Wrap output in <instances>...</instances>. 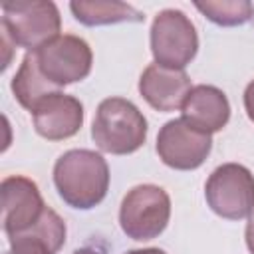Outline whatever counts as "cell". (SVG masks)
Here are the masks:
<instances>
[{
    "label": "cell",
    "instance_id": "6da1fadb",
    "mask_svg": "<svg viewBox=\"0 0 254 254\" xmlns=\"http://www.w3.org/2000/svg\"><path fill=\"white\" fill-rule=\"evenodd\" d=\"M54 185L65 204L77 210H89L107 194V161L89 149H69L54 165Z\"/></svg>",
    "mask_w": 254,
    "mask_h": 254
},
{
    "label": "cell",
    "instance_id": "7a4b0ae2",
    "mask_svg": "<svg viewBox=\"0 0 254 254\" xmlns=\"http://www.w3.org/2000/svg\"><path fill=\"white\" fill-rule=\"evenodd\" d=\"M147 131V119L135 103L123 97H107L97 105L91 139L103 153L131 155L145 145Z\"/></svg>",
    "mask_w": 254,
    "mask_h": 254
},
{
    "label": "cell",
    "instance_id": "3957f363",
    "mask_svg": "<svg viewBox=\"0 0 254 254\" xmlns=\"http://www.w3.org/2000/svg\"><path fill=\"white\" fill-rule=\"evenodd\" d=\"M60 28V10L50 0H14L2 4L0 30H4L16 46L28 52H36L58 38Z\"/></svg>",
    "mask_w": 254,
    "mask_h": 254
},
{
    "label": "cell",
    "instance_id": "277c9868",
    "mask_svg": "<svg viewBox=\"0 0 254 254\" xmlns=\"http://www.w3.org/2000/svg\"><path fill=\"white\" fill-rule=\"evenodd\" d=\"M151 54L155 64L169 69H185L198 52V34L183 10H161L151 24Z\"/></svg>",
    "mask_w": 254,
    "mask_h": 254
},
{
    "label": "cell",
    "instance_id": "5b68a950",
    "mask_svg": "<svg viewBox=\"0 0 254 254\" xmlns=\"http://www.w3.org/2000/svg\"><path fill=\"white\" fill-rule=\"evenodd\" d=\"M171 198L157 185H137L121 200L119 226L131 240H153L167 228Z\"/></svg>",
    "mask_w": 254,
    "mask_h": 254
},
{
    "label": "cell",
    "instance_id": "8992f818",
    "mask_svg": "<svg viewBox=\"0 0 254 254\" xmlns=\"http://www.w3.org/2000/svg\"><path fill=\"white\" fill-rule=\"evenodd\" d=\"M204 196L214 214L242 220L254 214V175L238 163L216 167L204 185Z\"/></svg>",
    "mask_w": 254,
    "mask_h": 254
},
{
    "label": "cell",
    "instance_id": "52a82bcc",
    "mask_svg": "<svg viewBox=\"0 0 254 254\" xmlns=\"http://www.w3.org/2000/svg\"><path fill=\"white\" fill-rule=\"evenodd\" d=\"M40 71L60 89L89 75L93 54L89 44L73 34H60L34 52Z\"/></svg>",
    "mask_w": 254,
    "mask_h": 254
},
{
    "label": "cell",
    "instance_id": "ba28073f",
    "mask_svg": "<svg viewBox=\"0 0 254 254\" xmlns=\"http://www.w3.org/2000/svg\"><path fill=\"white\" fill-rule=\"evenodd\" d=\"M157 155L159 159L177 171L198 169L212 149V139L187 125L183 119L167 121L157 135Z\"/></svg>",
    "mask_w": 254,
    "mask_h": 254
},
{
    "label": "cell",
    "instance_id": "9c48e42d",
    "mask_svg": "<svg viewBox=\"0 0 254 254\" xmlns=\"http://www.w3.org/2000/svg\"><path fill=\"white\" fill-rule=\"evenodd\" d=\"M2 194V228L8 236L30 230L48 208L38 185L22 175L6 177L0 183Z\"/></svg>",
    "mask_w": 254,
    "mask_h": 254
},
{
    "label": "cell",
    "instance_id": "30bf717a",
    "mask_svg": "<svg viewBox=\"0 0 254 254\" xmlns=\"http://www.w3.org/2000/svg\"><path fill=\"white\" fill-rule=\"evenodd\" d=\"M34 129L48 141H64L73 137L83 125V105L77 97L64 91L44 97L34 109Z\"/></svg>",
    "mask_w": 254,
    "mask_h": 254
},
{
    "label": "cell",
    "instance_id": "8fae6325",
    "mask_svg": "<svg viewBox=\"0 0 254 254\" xmlns=\"http://www.w3.org/2000/svg\"><path fill=\"white\" fill-rule=\"evenodd\" d=\"M190 89V77L185 73V69H169L159 64H151L139 77L141 97L153 109L163 113L183 107Z\"/></svg>",
    "mask_w": 254,
    "mask_h": 254
},
{
    "label": "cell",
    "instance_id": "7c38bea8",
    "mask_svg": "<svg viewBox=\"0 0 254 254\" xmlns=\"http://www.w3.org/2000/svg\"><path fill=\"white\" fill-rule=\"evenodd\" d=\"M181 111H183L181 119L187 125L206 135L222 131L230 119V103L226 93L214 85H204V83L194 85L189 91Z\"/></svg>",
    "mask_w": 254,
    "mask_h": 254
},
{
    "label": "cell",
    "instance_id": "4fadbf2b",
    "mask_svg": "<svg viewBox=\"0 0 254 254\" xmlns=\"http://www.w3.org/2000/svg\"><path fill=\"white\" fill-rule=\"evenodd\" d=\"M60 87L54 85L42 71L36 60L34 52H28L16 71V75L12 77V93L16 97V101L28 109L32 113V109L48 95L58 93Z\"/></svg>",
    "mask_w": 254,
    "mask_h": 254
},
{
    "label": "cell",
    "instance_id": "5bb4252c",
    "mask_svg": "<svg viewBox=\"0 0 254 254\" xmlns=\"http://www.w3.org/2000/svg\"><path fill=\"white\" fill-rule=\"evenodd\" d=\"M73 18L83 26H109L119 22H143L145 16L131 4L119 0H73L69 2Z\"/></svg>",
    "mask_w": 254,
    "mask_h": 254
},
{
    "label": "cell",
    "instance_id": "9a60e30c",
    "mask_svg": "<svg viewBox=\"0 0 254 254\" xmlns=\"http://www.w3.org/2000/svg\"><path fill=\"white\" fill-rule=\"evenodd\" d=\"M194 8L216 26H242L254 16V6L248 0H206L194 2Z\"/></svg>",
    "mask_w": 254,
    "mask_h": 254
},
{
    "label": "cell",
    "instance_id": "2e32d148",
    "mask_svg": "<svg viewBox=\"0 0 254 254\" xmlns=\"http://www.w3.org/2000/svg\"><path fill=\"white\" fill-rule=\"evenodd\" d=\"M10 250L4 254H54L42 240L32 236H10Z\"/></svg>",
    "mask_w": 254,
    "mask_h": 254
},
{
    "label": "cell",
    "instance_id": "e0dca14e",
    "mask_svg": "<svg viewBox=\"0 0 254 254\" xmlns=\"http://www.w3.org/2000/svg\"><path fill=\"white\" fill-rule=\"evenodd\" d=\"M244 109H246L248 119L254 123V79L244 89Z\"/></svg>",
    "mask_w": 254,
    "mask_h": 254
},
{
    "label": "cell",
    "instance_id": "ac0fdd59",
    "mask_svg": "<svg viewBox=\"0 0 254 254\" xmlns=\"http://www.w3.org/2000/svg\"><path fill=\"white\" fill-rule=\"evenodd\" d=\"M244 240H246V246H248L250 254H254V214L250 216V220H248V224H246Z\"/></svg>",
    "mask_w": 254,
    "mask_h": 254
},
{
    "label": "cell",
    "instance_id": "d6986e66",
    "mask_svg": "<svg viewBox=\"0 0 254 254\" xmlns=\"http://www.w3.org/2000/svg\"><path fill=\"white\" fill-rule=\"evenodd\" d=\"M125 254H167L161 248H137V250H127Z\"/></svg>",
    "mask_w": 254,
    "mask_h": 254
},
{
    "label": "cell",
    "instance_id": "ffe728a7",
    "mask_svg": "<svg viewBox=\"0 0 254 254\" xmlns=\"http://www.w3.org/2000/svg\"><path fill=\"white\" fill-rule=\"evenodd\" d=\"M73 254H101L99 250H95V248H77V250H73Z\"/></svg>",
    "mask_w": 254,
    "mask_h": 254
},
{
    "label": "cell",
    "instance_id": "44dd1931",
    "mask_svg": "<svg viewBox=\"0 0 254 254\" xmlns=\"http://www.w3.org/2000/svg\"><path fill=\"white\" fill-rule=\"evenodd\" d=\"M252 20H254V16H252Z\"/></svg>",
    "mask_w": 254,
    "mask_h": 254
}]
</instances>
